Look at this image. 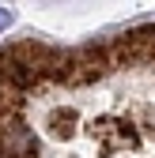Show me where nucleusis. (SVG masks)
<instances>
[{
    "instance_id": "obj_1",
    "label": "nucleus",
    "mask_w": 155,
    "mask_h": 158,
    "mask_svg": "<svg viewBox=\"0 0 155 158\" xmlns=\"http://www.w3.org/2000/svg\"><path fill=\"white\" fill-rule=\"evenodd\" d=\"M0 158H155V23L0 42Z\"/></svg>"
},
{
    "instance_id": "obj_2",
    "label": "nucleus",
    "mask_w": 155,
    "mask_h": 158,
    "mask_svg": "<svg viewBox=\"0 0 155 158\" xmlns=\"http://www.w3.org/2000/svg\"><path fill=\"white\" fill-rule=\"evenodd\" d=\"M8 23H11V11H0V30H4Z\"/></svg>"
}]
</instances>
